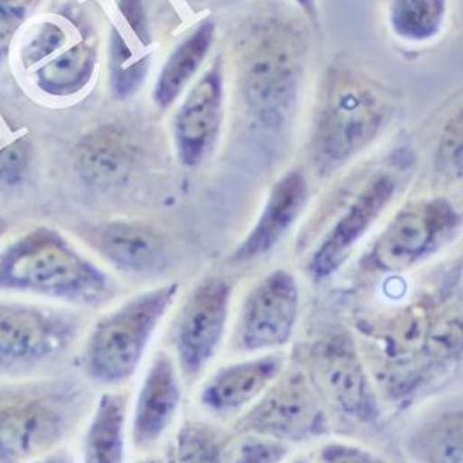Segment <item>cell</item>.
Segmentation results:
<instances>
[{
    "label": "cell",
    "instance_id": "2",
    "mask_svg": "<svg viewBox=\"0 0 463 463\" xmlns=\"http://www.w3.org/2000/svg\"><path fill=\"white\" fill-rule=\"evenodd\" d=\"M390 101L372 80L338 71L327 85L313 137L314 162L329 174L367 148L385 128Z\"/></svg>",
    "mask_w": 463,
    "mask_h": 463
},
{
    "label": "cell",
    "instance_id": "5",
    "mask_svg": "<svg viewBox=\"0 0 463 463\" xmlns=\"http://www.w3.org/2000/svg\"><path fill=\"white\" fill-rule=\"evenodd\" d=\"M462 223L444 196L413 201L377 237L370 260L383 272H403L453 241Z\"/></svg>",
    "mask_w": 463,
    "mask_h": 463
},
{
    "label": "cell",
    "instance_id": "13",
    "mask_svg": "<svg viewBox=\"0 0 463 463\" xmlns=\"http://www.w3.org/2000/svg\"><path fill=\"white\" fill-rule=\"evenodd\" d=\"M284 365V356L273 352L228 364L201 388V406L218 417L243 413L281 376Z\"/></svg>",
    "mask_w": 463,
    "mask_h": 463
},
{
    "label": "cell",
    "instance_id": "35",
    "mask_svg": "<svg viewBox=\"0 0 463 463\" xmlns=\"http://www.w3.org/2000/svg\"><path fill=\"white\" fill-rule=\"evenodd\" d=\"M135 463H165L162 458H155V456H148V458H141V460H137Z\"/></svg>",
    "mask_w": 463,
    "mask_h": 463
},
{
    "label": "cell",
    "instance_id": "20",
    "mask_svg": "<svg viewBox=\"0 0 463 463\" xmlns=\"http://www.w3.org/2000/svg\"><path fill=\"white\" fill-rule=\"evenodd\" d=\"M128 399L118 392L101 395L88 426L85 463H124Z\"/></svg>",
    "mask_w": 463,
    "mask_h": 463
},
{
    "label": "cell",
    "instance_id": "30",
    "mask_svg": "<svg viewBox=\"0 0 463 463\" xmlns=\"http://www.w3.org/2000/svg\"><path fill=\"white\" fill-rule=\"evenodd\" d=\"M28 165V150L20 142H15L0 153V177L5 182H19Z\"/></svg>",
    "mask_w": 463,
    "mask_h": 463
},
{
    "label": "cell",
    "instance_id": "28",
    "mask_svg": "<svg viewBox=\"0 0 463 463\" xmlns=\"http://www.w3.org/2000/svg\"><path fill=\"white\" fill-rule=\"evenodd\" d=\"M438 166L440 173L451 178L462 175V118L460 115L451 119L445 128L439 148H438Z\"/></svg>",
    "mask_w": 463,
    "mask_h": 463
},
{
    "label": "cell",
    "instance_id": "23",
    "mask_svg": "<svg viewBox=\"0 0 463 463\" xmlns=\"http://www.w3.org/2000/svg\"><path fill=\"white\" fill-rule=\"evenodd\" d=\"M227 440L207 422H184L169 449L168 463H223Z\"/></svg>",
    "mask_w": 463,
    "mask_h": 463
},
{
    "label": "cell",
    "instance_id": "38",
    "mask_svg": "<svg viewBox=\"0 0 463 463\" xmlns=\"http://www.w3.org/2000/svg\"><path fill=\"white\" fill-rule=\"evenodd\" d=\"M286 463H311L307 458H295V460H287Z\"/></svg>",
    "mask_w": 463,
    "mask_h": 463
},
{
    "label": "cell",
    "instance_id": "11",
    "mask_svg": "<svg viewBox=\"0 0 463 463\" xmlns=\"http://www.w3.org/2000/svg\"><path fill=\"white\" fill-rule=\"evenodd\" d=\"M313 370L318 388L345 417L361 424L379 421L376 395L350 336L336 334L317 343Z\"/></svg>",
    "mask_w": 463,
    "mask_h": 463
},
{
    "label": "cell",
    "instance_id": "18",
    "mask_svg": "<svg viewBox=\"0 0 463 463\" xmlns=\"http://www.w3.org/2000/svg\"><path fill=\"white\" fill-rule=\"evenodd\" d=\"M135 150L128 137L108 128L88 135L78 148L79 175L91 186L110 187L126 180L132 171Z\"/></svg>",
    "mask_w": 463,
    "mask_h": 463
},
{
    "label": "cell",
    "instance_id": "24",
    "mask_svg": "<svg viewBox=\"0 0 463 463\" xmlns=\"http://www.w3.org/2000/svg\"><path fill=\"white\" fill-rule=\"evenodd\" d=\"M445 0H392L391 24L399 37L421 42L439 31Z\"/></svg>",
    "mask_w": 463,
    "mask_h": 463
},
{
    "label": "cell",
    "instance_id": "26",
    "mask_svg": "<svg viewBox=\"0 0 463 463\" xmlns=\"http://www.w3.org/2000/svg\"><path fill=\"white\" fill-rule=\"evenodd\" d=\"M132 51L118 33H115L110 47V85L119 99L132 96L139 90L150 67L148 58L133 60Z\"/></svg>",
    "mask_w": 463,
    "mask_h": 463
},
{
    "label": "cell",
    "instance_id": "34",
    "mask_svg": "<svg viewBox=\"0 0 463 463\" xmlns=\"http://www.w3.org/2000/svg\"><path fill=\"white\" fill-rule=\"evenodd\" d=\"M11 22L2 11H0V56L5 51L6 44H8V38L11 35Z\"/></svg>",
    "mask_w": 463,
    "mask_h": 463
},
{
    "label": "cell",
    "instance_id": "29",
    "mask_svg": "<svg viewBox=\"0 0 463 463\" xmlns=\"http://www.w3.org/2000/svg\"><path fill=\"white\" fill-rule=\"evenodd\" d=\"M65 42V33L60 26L46 24L29 40L24 49V61L26 65H33L58 51Z\"/></svg>",
    "mask_w": 463,
    "mask_h": 463
},
{
    "label": "cell",
    "instance_id": "7",
    "mask_svg": "<svg viewBox=\"0 0 463 463\" xmlns=\"http://www.w3.org/2000/svg\"><path fill=\"white\" fill-rule=\"evenodd\" d=\"M299 62L293 43L269 33L250 47L243 65V92L257 118L270 128L286 123L295 109Z\"/></svg>",
    "mask_w": 463,
    "mask_h": 463
},
{
    "label": "cell",
    "instance_id": "4",
    "mask_svg": "<svg viewBox=\"0 0 463 463\" xmlns=\"http://www.w3.org/2000/svg\"><path fill=\"white\" fill-rule=\"evenodd\" d=\"M177 293L178 284L144 291L101 318L88 340V376L103 385L128 381Z\"/></svg>",
    "mask_w": 463,
    "mask_h": 463
},
{
    "label": "cell",
    "instance_id": "17",
    "mask_svg": "<svg viewBox=\"0 0 463 463\" xmlns=\"http://www.w3.org/2000/svg\"><path fill=\"white\" fill-rule=\"evenodd\" d=\"M88 239L110 264L135 275H157L168 264L164 237L144 223L114 221L92 228Z\"/></svg>",
    "mask_w": 463,
    "mask_h": 463
},
{
    "label": "cell",
    "instance_id": "12",
    "mask_svg": "<svg viewBox=\"0 0 463 463\" xmlns=\"http://www.w3.org/2000/svg\"><path fill=\"white\" fill-rule=\"evenodd\" d=\"M397 189L399 182L388 173L379 174L364 186L314 250L309 261L314 278L331 277L345 263L354 246L390 205Z\"/></svg>",
    "mask_w": 463,
    "mask_h": 463
},
{
    "label": "cell",
    "instance_id": "25",
    "mask_svg": "<svg viewBox=\"0 0 463 463\" xmlns=\"http://www.w3.org/2000/svg\"><path fill=\"white\" fill-rule=\"evenodd\" d=\"M291 445L257 433H241L227 442L223 463H286L290 458Z\"/></svg>",
    "mask_w": 463,
    "mask_h": 463
},
{
    "label": "cell",
    "instance_id": "27",
    "mask_svg": "<svg viewBox=\"0 0 463 463\" xmlns=\"http://www.w3.org/2000/svg\"><path fill=\"white\" fill-rule=\"evenodd\" d=\"M313 463H388L382 454L349 440H329L318 447Z\"/></svg>",
    "mask_w": 463,
    "mask_h": 463
},
{
    "label": "cell",
    "instance_id": "6",
    "mask_svg": "<svg viewBox=\"0 0 463 463\" xmlns=\"http://www.w3.org/2000/svg\"><path fill=\"white\" fill-rule=\"evenodd\" d=\"M239 433H257L286 444L314 439L327 429V418L314 386L300 373L278 377L246 409L237 422Z\"/></svg>",
    "mask_w": 463,
    "mask_h": 463
},
{
    "label": "cell",
    "instance_id": "21",
    "mask_svg": "<svg viewBox=\"0 0 463 463\" xmlns=\"http://www.w3.org/2000/svg\"><path fill=\"white\" fill-rule=\"evenodd\" d=\"M213 35V24H201L191 37L175 49L156 85L155 100L160 108L173 105L187 83L191 82L209 53Z\"/></svg>",
    "mask_w": 463,
    "mask_h": 463
},
{
    "label": "cell",
    "instance_id": "1",
    "mask_svg": "<svg viewBox=\"0 0 463 463\" xmlns=\"http://www.w3.org/2000/svg\"><path fill=\"white\" fill-rule=\"evenodd\" d=\"M0 288L94 307L115 296L108 273L51 228L26 232L0 252Z\"/></svg>",
    "mask_w": 463,
    "mask_h": 463
},
{
    "label": "cell",
    "instance_id": "22",
    "mask_svg": "<svg viewBox=\"0 0 463 463\" xmlns=\"http://www.w3.org/2000/svg\"><path fill=\"white\" fill-rule=\"evenodd\" d=\"M92 69L94 52L87 44H79L38 70V87L52 96H71L87 85Z\"/></svg>",
    "mask_w": 463,
    "mask_h": 463
},
{
    "label": "cell",
    "instance_id": "37",
    "mask_svg": "<svg viewBox=\"0 0 463 463\" xmlns=\"http://www.w3.org/2000/svg\"><path fill=\"white\" fill-rule=\"evenodd\" d=\"M6 230V222L4 219H0V236L5 232Z\"/></svg>",
    "mask_w": 463,
    "mask_h": 463
},
{
    "label": "cell",
    "instance_id": "36",
    "mask_svg": "<svg viewBox=\"0 0 463 463\" xmlns=\"http://www.w3.org/2000/svg\"><path fill=\"white\" fill-rule=\"evenodd\" d=\"M300 5H304L307 11H313V0H298Z\"/></svg>",
    "mask_w": 463,
    "mask_h": 463
},
{
    "label": "cell",
    "instance_id": "3",
    "mask_svg": "<svg viewBox=\"0 0 463 463\" xmlns=\"http://www.w3.org/2000/svg\"><path fill=\"white\" fill-rule=\"evenodd\" d=\"M83 397L70 385L0 390V463H24L55 449L80 417Z\"/></svg>",
    "mask_w": 463,
    "mask_h": 463
},
{
    "label": "cell",
    "instance_id": "32",
    "mask_svg": "<svg viewBox=\"0 0 463 463\" xmlns=\"http://www.w3.org/2000/svg\"><path fill=\"white\" fill-rule=\"evenodd\" d=\"M33 0H0V11L11 20H20L28 11Z\"/></svg>",
    "mask_w": 463,
    "mask_h": 463
},
{
    "label": "cell",
    "instance_id": "16",
    "mask_svg": "<svg viewBox=\"0 0 463 463\" xmlns=\"http://www.w3.org/2000/svg\"><path fill=\"white\" fill-rule=\"evenodd\" d=\"M308 196L309 186L304 174L290 171L282 175L269 192L254 227L232 252V263H252L272 252L300 218Z\"/></svg>",
    "mask_w": 463,
    "mask_h": 463
},
{
    "label": "cell",
    "instance_id": "15",
    "mask_svg": "<svg viewBox=\"0 0 463 463\" xmlns=\"http://www.w3.org/2000/svg\"><path fill=\"white\" fill-rule=\"evenodd\" d=\"M222 73L214 65L192 88L174 119V139L183 165H200L213 148L222 121Z\"/></svg>",
    "mask_w": 463,
    "mask_h": 463
},
{
    "label": "cell",
    "instance_id": "31",
    "mask_svg": "<svg viewBox=\"0 0 463 463\" xmlns=\"http://www.w3.org/2000/svg\"><path fill=\"white\" fill-rule=\"evenodd\" d=\"M119 8L123 11L124 17L128 19V24L132 26L135 33L141 37V42L148 43L142 0H119Z\"/></svg>",
    "mask_w": 463,
    "mask_h": 463
},
{
    "label": "cell",
    "instance_id": "19",
    "mask_svg": "<svg viewBox=\"0 0 463 463\" xmlns=\"http://www.w3.org/2000/svg\"><path fill=\"white\" fill-rule=\"evenodd\" d=\"M404 445L415 463H463L460 404L427 413L408 431Z\"/></svg>",
    "mask_w": 463,
    "mask_h": 463
},
{
    "label": "cell",
    "instance_id": "33",
    "mask_svg": "<svg viewBox=\"0 0 463 463\" xmlns=\"http://www.w3.org/2000/svg\"><path fill=\"white\" fill-rule=\"evenodd\" d=\"M33 463H74V460L67 451L52 449L49 453L43 454L40 458H33Z\"/></svg>",
    "mask_w": 463,
    "mask_h": 463
},
{
    "label": "cell",
    "instance_id": "10",
    "mask_svg": "<svg viewBox=\"0 0 463 463\" xmlns=\"http://www.w3.org/2000/svg\"><path fill=\"white\" fill-rule=\"evenodd\" d=\"M300 309V290L293 273H269L246 298L237 325V345L243 352H273L290 343Z\"/></svg>",
    "mask_w": 463,
    "mask_h": 463
},
{
    "label": "cell",
    "instance_id": "14",
    "mask_svg": "<svg viewBox=\"0 0 463 463\" xmlns=\"http://www.w3.org/2000/svg\"><path fill=\"white\" fill-rule=\"evenodd\" d=\"M182 383L169 354L160 352L137 391L130 436L137 449H150L164 439L182 406Z\"/></svg>",
    "mask_w": 463,
    "mask_h": 463
},
{
    "label": "cell",
    "instance_id": "9",
    "mask_svg": "<svg viewBox=\"0 0 463 463\" xmlns=\"http://www.w3.org/2000/svg\"><path fill=\"white\" fill-rule=\"evenodd\" d=\"M78 326L65 314L33 305L0 304V372L44 363L69 349Z\"/></svg>",
    "mask_w": 463,
    "mask_h": 463
},
{
    "label": "cell",
    "instance_id": "8",
    "mask_svg": "<svg viewBox=\"0 0 463 463\" xmlns=\"http://www.w3.org/2000/svg\"><path fill=\"white\" fill-rule=\"evenodd\" d=\"M232 286L209 277L196 286L178 316L174 345L183 376L195 381L213 361L227 331Z\"/></svg>",
    "mask_w": 463,
    "mask_h": 463
}]
</instances>
